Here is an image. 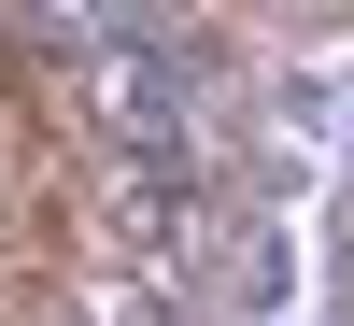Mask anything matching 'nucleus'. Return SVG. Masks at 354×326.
<instances>
[]
</instances>
